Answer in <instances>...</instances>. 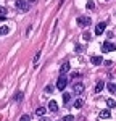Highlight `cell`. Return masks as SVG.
I'll return each mask as SVG.
<instances>
[{"instance_id":"cell-16","label":"cell","mask_w":116,"mask_h":121,"mask_svg":"<svg viewBox=\"0 0 116 121\" xmlns=\"http://www.w3.org/2000/svg\"><path fill=\"white\" fill-rule=\"evenodd\" d=\"M8 32H10L8 26H2V28H0V34H8Z\"/></svg>"},{"instance_id":"cell-17","label":"cell","mask_w":116,"mask_h":121,"mask_svg":"<svg viewBox=\"0 0 116 121\" xmlns=\"http://www.w3.org/2000/svg\"><path fill=\"white\" fill-rule=\"evenodd\" d=\"M21 99H23V92H16L15 94V100H16V102H19Z\"/></svg>"},{"instance_id":"cell-4","label":"cell","mask_w":116,"mask_h":121,"mask_svg":"<svg viewBox=\"0 0 116 121\" xmlns=\"http://www.w3.org/2000/svg\"><path fill=\"white\" fill-rule=\"evenodd\" d=\"M105 29H106V23H105V21L98 23V24L95 26V34H97V36H102V34L105 32Z\"/></svg>"},{"instance_id":"cell-7","label":"cell","mask_w":116,"mask_h":121,"mask_svg":"<svg viewBox=\"0 0 116 121\" xmlns=\"http://www.w3.org/2000/svg\"><path fill=\"white\" fill-rule=\"evenodd\" d=\"M69 69H71V65H69L68 61H65V63L61 65V68H60V74H61V76H65V74L68 73V71H69Z\"/></svg>"},{"instance_id":"cell-25","label":"cell","mask_w":116,"mask_h":121,"mask_svg":"<svg viewBox=\"0 0 116 121\" xmlns=\"http://www.w3.org/2000/svg\"><path fill=\"white\" fill-rule=\"evenodd\" d=\"M39 58H40V52H37V53H36V56H34V63H37Z\"/></svg>"},{"instance_id":"cell-3","label":"cell","mask_w":116,"mask_h":121,"mask_svg":"<svg viewBox=\"0 0 116 121\" xmlns=\"http://www.w3.org/2000/svg\"><path fill=\"white\" fill-rule=\"evenodd\" d=\"M90 23H92V18H87V16H79V18H77V24L82 26V28L89 26Z\"/></svg>"},{"instance_id":"cell-5","label":"cell","mask_w":116,"mask_h":121,"mask_svg":"<svg viewBox=\"0 0 116 121\" xmlns=\"http://www.w3.org/2000/svg\"><path fill=\"white\" fill-rule=\"evenodd\" d=\"M16 8L21 10V11H28L29 5H28V2H24V0H16Z\"/></svg>"},{"instance_id":"cell-24","label":"cell","mask_w":116,"mask_h":121,"mask_svg":"<svg viewBox=\"0 0 116 121\" xmlns=\"http://www.w3.org/2000/svg\"><path fill=\"white\" fill-rule=\"evenodd\" d=\"M74 50H76V52H82L84 47H82V45H76V47H74Z\"/></svg>"},{"instance_id":"cell-26","label":"cell","mask_w":116,"mask_h":121,"mask_svg":"<svg viewBox=\"0 0 116 121\" xmlns=\"http://www.w3.org/2000/svg\"><path fill=\"white\" fill-rule=\"evenodd\" d=\"M52 91H53V86H47V87H45V92H52Z\"/></svg>"},{"instance_id":"cell-10","label":"cell","mask_w":116,"mask_h":121,"mask_svg":"<svg viewBox=\"0 0 116 121\" xmlns=\"http://www.w3.org/2000/svg\"><path fill=\"white\" fill-rule=\"evenodd\" d=\"M103 87H105V82H103V81H98L97 86H95V94L102 92V91H103Z\"/></svg>"},{"instance_id":"cell-23","label":"cell","mask_w":116,"mask_h":121,"mask_svg":"<svg viewBox=\"0 0 116 121\" xmlns=\"http://www.w3.org/2000/svg\"><path fill=\"white\" fill-rule=\"evenodd\" d=\"M5 13H7V8L0 7V16H5Z\"/></svg>"},{"instance_id":"cell-15","label":"cell","mask_w":116,"mask_h":121,"mask_svg":"<svg viewBox=\"0 0 116 121\" xmlns=\"http://www.w3.org/2000/svg\"><path fill=\"white\" fill-rule=\"evenodd\" d=\"M69 100H71V94L65 92V94H63V102H65V103H68Z\"/></svg>"},{"instance_id":"cell-8","label":"cell","mask_w":116,"mask_h":121,"mask_svg":"<svg viewBox=\"0 0 116 121\" xmlns=\"http://www.w3.org/2000/svg\"><path fill=\"white\" fill-rule=\"evenodd\" d=\"M90 61H92V65H95V66H98V65H102V63H103L102 56H98V55H94L92 58H90Z\"/></svg>"},{"instance_id":"cell-14","label":"cell","mask_w":116,"mask_h":121,"mask_svg":"<svg viewBox=\"0 0 116 121\" xmlns=\"http://www.w3.org/2000/svg\"><path fill=\"white\" fill-rule=\"evenodd\" d=\"M82 105H84V102H82L81 99H77V100H74V108H77V110H79V108H81Z\"/></svg>"},{"instance_id":"cell-22","label":"cell","mask_w":116,"mask_h":121,"mask_svg":"<svg viewBox=\"0 0 116 121\" xmlns=\"http://www.w3.org/2000/svg\"><path fill=\"white\" fill-rule=\"evenodd\" d=\"M31 118H29V115H23L21 118H19V121H29Z\"/></svg>"},{"instance_id":"cell-9","label":"cell","mask_w":116,"mask_h":121,"mask_svg":"<svg viewBox=\"0 0 116 121\" xmlns=\"http://www.w3.org/2000/svg\"><path fill=\"white\" fill-rule=\"evenodd\" d=\"M48 110H50V112H58V103L55 102V100H50V102H48Z\"/></svg>"},{"instance_id":"cell-12","label":"cell","mask_w":116,"mask_h":121,"mask_svg":"<svg viewBox=\"0 0 116 121\" xmlns=\"http://www.w3.org/2000/svg\"><path fill=\"white\" fill-rule=\"evenodd\" d=\"M45 112H47V108H44V107H39L37 110H36V115H37V116H44V115H45Z\"/></svg>"},{"instance_id":"cell-2","label":"cell","mask_w":116,"mask_h":121,"mask_svg":"<svg viewBox=\"0 0 116 121\" xmlns=\"http://www.w3.org/2000/svg\"><path fill=\"white\" fill-rule=\"evenodd\" d=\"M68 86V79H66V76H60L58 78V81H57V89L58 91H65V87Z\"/></svg>"},{"instance_id":"cell-28","label":"cell","mask_w":116,"mask_h":121,"mask_svg":"<svg viewBox=\"0 0 116 121\" xmlns=\"http://www.w3.org/2000/svg\"><path fill=\"white\" fill-rule=\"evenodd\" d=\"M115 92H116V86H115Z\"/></svg>"},{"instance_id":"cell-18","label":"cell","mask_w":116,"mask_h":121,"mask_svg":"<svg viewBox=\"0 0 116 121\" xmlns=\"http://www.w3.org/2000/svg\"><path fill=\"white\" fill-rule=\"evenodd\" d=\"M106 87H108L110 92H115V84H113V82H108V84H106Z\"/></svg>"},{"instance_id":"cell-19","label":"cell","mask_w":116,"mask_h":121,"mask_svg":"<svg viewBox=\"0 0 116 121\" xmlns=\"http://www.w3.org/2000/svg\"><path fill=\"white\" fill-rule=\"evenodd\" d=\"M73 120H74V116H73V115H66V116L63 118V121H73Z\"/></svg>"},{"instance_id":"cell-27","label":"cell","mask_w":116,"mask_h":121,"mask_svg":"<svg viewBox=\"0 0 116 121\" xmlns=\"http://www.w3.org/2000/svg\"><path fill=\"white\" fill-rule=\"evenodd\" d=\"M40 121H50V120H47V118H40Z\"/></svg>"},{"instance_id":"cell-20","label":"cell","mask_w":116,"mask_h":121,"mask_svg":"<svg viewBox=\"0 0 116 121\" xmlns=\"http://www.w3.org/2000/svg\"><path fill=\"white\" fill-rule=\"evenodd\" d=\"M87 8L94 10V8H95V3H94V2H87Z\"/></svg>"},{"instance_id":"cell-21","label":"cell","mask_w":116,"mask_h":121,"mask_svg":"<svg viewBox=\"0 0 116 121\" xmlns=\"http://www.w3.org/2000/svg\"><path fill=\"white\" fill-rule=\"evenodd\" d=\"M82 39H84V40H89V39H90V32H84V34H82Z\"/></svg>"},{"instance_id":"cell-6","label":"cell","mask_w":116,"mask_h":121,"mask_svg":"<svg viewBox=\"0 0 116 121\" xmlns=\"http://www.w3.org/2000/svg\"><path fill=\"white\" fill-rule=\"evenodd\" d=\"M73 92L74 94H82L84 92V84L82 82H76L73 86Z\"/></svg>"},{"instance_id":"cell-1","label":"cell","mask_w":116,"mask_h":121,"mask_svg":"<svg viewBox=\"0 0 116 121\" xmlns=\"http://www.w3.org/2000/svg\"><path fill=\"white\" fill-rule=\"evenodd\" d=\"M115 50H116V44H111V42H103V44H102V52H103V53L115 52Z\"/></svg>"},{"instance_id":"cell-11","label":"cell","mask_w":116,"mask_h":121,"mask_svg":"<svg viewBox=\"0 0 116 121\" xmlns=\"http://www.w3.org/2000/svg\"><path fill=\"white\" fill-rule=\"evenodd\" d=\"M110 116H111L110 110H102V112H100V118H102V120H106V118H110Z\"/></svg>"},{"instance_id":"cell-13","label":"cell","mask_w":116,"mask_h":121,"mask_svg":"<svg viewBox=\"0 0 116 121\" xmlns=\"http://www.w3.org/2000/svg\"><path fill=\"white\" fill-rule=\"evenodd\" d=\"M106 107H108V108H115L116 102L113 100V99H106Z\"/></svg>"}]
</instances>
